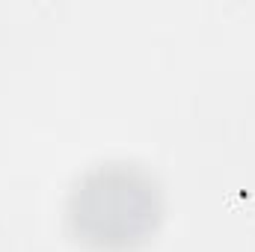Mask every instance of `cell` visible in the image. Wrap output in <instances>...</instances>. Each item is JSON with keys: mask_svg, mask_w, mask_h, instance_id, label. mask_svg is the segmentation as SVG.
Instances as JSON below:
<instances>
[{"mask_svg": "<svg viewBox=\"0 0 255 252\" xmlns=\"http://www.w3.org/2000/svg\"><path fill=\"white\" fill-rule=\"evenodd\" d=\"M163 217V193L136 163L107 160L89 166L68 193L65 220L83 247L125 252L145 244Z\"/></svg>", "mask_w": 255, "mask_h": 252, "instance_id": "cell-1", "label": "cell"}]
</instances>
